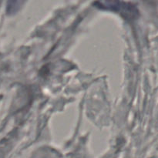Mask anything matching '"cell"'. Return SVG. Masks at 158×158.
<instances>
[{
    "label": "cell",
    "instance_id": "obj_1",
    "mask_svg": "<svg viewBox=\"0 0 158 158\" xmlns=\"http://www.w3.org/2000/svg\"><path fill=\"white\" fill-rule=\"evenodd\" d=\"M98 5V7H101L103 9H108L113 10L114 9L117 12H120L121 13L126 14L127 15V18H135L136 15L137 14L138 11L136 9L134 6H130L128 3H126L125 6H121L122 2H97Z\"/></svg>",
    "mask_w": 158,
    "mask_h": 158
}]
</instances>
